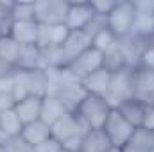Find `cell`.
Here are the masks:
<instances>
[{
    "mask_svg": "<svg viewBox=\"0 0 154 152\" xmlns=\"http://www.w3.org/2000/svg\"><path fill=\"white\" fill-rule=\"evenodd\" d=\"M111 106L108 104V100L104 97H97V95H84L82 100L77 104L74 113L81 118V122L88 127V129H102L108 116L111 113Z\"/></svg>",
    "mask_w": 154,
    "mask_h": 152,
    "instance_id": "obj_1",
    "label": "cell"
},
{
    "mask_svg": "<svg viewBox=\"0 0 154 152\" xmlns=\"http://www.w3.org/2000/svg\"><path fill=\"white\" fill-rule=\"evenodd\" d=\"M66 113H68V108L65 106V102L59 97H56V95H45L43 97V100H41V114H39L41 122H45L47 125L52 127Z\"/></svg>",
    "mask_w": 154,
    "mask_h": 152,
    "instance_id": "obj_14",
    "label": "cell"
},
{
    "mask_svg": "<svg viewBox=\"0 0 154 152\" xmlns=\"http://www.w3.org/2000/svg\"><path fill=\"white\" fill-rule=\"evenodd\" d=\"M111 72H108L106 68H100L97 72H93L91 75L81 81V86L84 90V93L88 95H97V97H106L109 91V84H111Z\"/></svg>",
    "mask_w": 154,
    "mask_h": 152,
    "instance_id": "obj_13",
    "label": "cell"
},
{
    "mask_svg": "<svg viewBox=\"0 0 154 152\" xmlns=\"http://www.w3.org/2000/svg\"><path fill=\"white\" fill-rule=\"evenodd\" d=\"M65 68L81 82L82 79H86L88 75H91L93 72L104 68V54L99 52V50H95L93 47H90V48L84 50L81 56H77L70 65H66Z\"/></svg>",
    "mask_w": 154,
    "mask_h": 152,
    "instance_id": "obj_4",
    "label": "cell"
},
{
    "mask_svg": "<svg viewBox=\"0 0 154 152\" xmlns=\"http://www.w3.org/2000/svg\"><path fill=\"white\" fill-rule=\"evenodd\" d=\"M136 68H142V70H152L154 72V39H149L147 45L143 47V50L140 52V57H138Z\"/></svg>",
    "mask_w": 154,
    "mask_h": 152,
    "instance_id": "obj_26",
    "label": "cell"
},
{
    "mask_svg": "<svg viewBox=\"0 0 154 152\" xmlns=\"http://www.w3.org/2000/svg\"><path fill=\"white\" fill-rule=\"evenodd\" d=\"M20 136H22L29 145L36 147L39 143H43L45 140L52 138V131H50V125H47V123L41 122V120H36V122L25 123Z\"/></svg>",
    "mask_w": 154,
    "mask_h": 152,
    "instance_id": "obj_19",
    "label": "cell"
},
{
    "mask_svg": "<svg viewBox=\"0 0 154 152\" xmlns=\"http://www.w3.org/2000/svg\"><path fill=\"white\" fill-rule=\"evenodd\" d=\"M90 4H91V9H93L95 16H99V18H108L109 13L115 9L116 5L115 0H93Z\"/></svg>",
    "mask_w": 154,
    "mask_h": 152,
    "instance_id": "obj_29",
    "label": "cell"
},
{
    "mask_svg": "<svg viewBox=\"0 0 154 152\" xmlns=\"http://www.w3.org/2000/svg\"><path fill=\"white\" fill-rule=\"evenodd\" d=\"M154 149V132L147 129H134L127 143L120 149L118 152H151Z\"/></svg>",
    "mask_w": 154,
    "mask_h": 152,
    "instance_id": "obj_18",
    "label": "cell"
},
{
    "mask_svg": "<svg viewBox=\"0 0 154 152\" xmlns=\"http://www.w3.org/2000/svg\"><path fill=\"white\" fill-rule=\"evenodd\" d=\"M142 129H147V131L154 132V106H145V114H143Z\"/></svg>",
    "mask_w": 154,
    "mask_h": 152,
    "instance_id": "obj_31",
    "label": "cell"
},
{
    "mask_svg": "<svg viewBox=\"0 0 154 152\" xmlns=\"http://www.w3.org/2000/svg\"><path fill=\"white\" fill-rule=\"evenodd\" d=\"M13 72H14V68H11L9 65H5V63H2V61H0V77L11 75Z\"/></svg>",
    "mask_w": 154,
    "mask_h": 152,
    "instance_id": "obj_33",
    "label": "cell"
},
{
    "mask_svg": "<svg viewBox=\"0 0 154 152\" xmlns=\"http://www.w3.org/2000/svg\"><path fill=\"white\" fill-rule=\"evenodd\" d=\"M0 38H2V34H0Z\"/></svg>",
    "mask_w": 154,
    "mask_h": 152,
    "instance_id": "obj_37",
    "label": "cell"
},
{
    "mask_svg": "<svg viewBox=\"0 0 154 152\" xmlns=\"http://www.w3.org/2000/svg\"><path fill=\"white\" fill-rule=\"evenodd\" d=\"M20 52H22V45L16 43L11 36H2L0 38V61L2 63L14 68L18 59H20Z\"/></svg>",
    "mask_w": 154,
    "mask_h": 152,
    "instance_id": "obj_22",
    "label": "cell"
},
{
    "mask_svg": "<svg viewBox=\"0 0 154 152\" xmlns=\"http://www.w3.org/2000/svg\"><path fill=\"white\" fill-rule=\"evenodd\" d=\"M63 145L56 140V138H48L43 143H39L34 147V152H61Z\"/></svg>",
    "mask_w": 154,
    "mask_h": 152,
    "instance_id": "obj_30",
    "label": "cell"
},
{
    "mask_svg": "<svg viewBox=\"0 0 154 152\" xmlns=\"http://www.w3.org/2000/svg\"><path fill=\"white\" fill-rule=\"evenodd\" d=\"M61 152H70V150H65V149H61Z\"/></svg>",
    "mask_w": 154,
    "mask_h": 152,
    "instance_id": "obj_34",
    "label": "cell"
},
{
    "mask_svg": "<svg viewBox=\"0 0 154 152\" xmlns=\"http://www.w3.org/2000/svg\"><path fill=\"white\" fill-rule=\"evenodd\" d=\"M116 43H118V38H116V36L109 31V29H108V27L100 29L97 34H93V36H91V47H93L95 50L102 52V54L109 52Z\"/></svg>",
    "mask_w": 154,
    "mask_h": 152,
    "instance_id": "obj_24",
    "label": "cell"
},
{
    "mask_svg": "<svg viewBox=\"0 0 154 152\" xmlns=\"http://www.w3.org/2000/svg\"><path fill=\"white\" fill-rule=\"evenodd\" d=\"M14 70L20 72H31V70H43V61H41V48L38 45L32 47H22L20 59L14 66Z\"/></svg>",
    "mask_w": 154,
    "mask_h": 152,
    "instance_id": "obj_20",
    "label": "cell"
},
{
    "mask_svg": "<svg viewBox=\"0 0 154 152\" xmlns=\"http://www.w3.org/2000/svg\"><path fill=\"white\" fill-rule=\"evenodd\" d=\"M41 100H43V97L31 95V97H25V99H22V100H18L14 104V111L20 116V120L23 122V125L39 120V114H41Z\"/></svg>",
    "mask_w": 154,
    "mask_h": 152,
    "instance_id": "obj_16",
    "label": "cell"
},
{
    "mask_svg": "<svg viewBox=\"0 0 154 152\" xmlns=\"http://www.w3.org/2000/svg\"><path fill=\"white\" fill-rule=\"evenodd\" d=\"M70 34V29L65 23L57 25H39V38L38 47L39 48H50V47H63Z\"/></svg>",
    "mask_w": 154,
    "mask_h": 152,
    "instance_id": "obj_12",
    "label": "cell"
},
{
    "mask_svg": "<svg viewBox=\"0 0 154 152\" xmlns=\"http://www.w3.org/2000/svg\"><path fill=\"white\" fill-rule=\"evenodd\" d=\"M66 11H68L66 0H36L34 2V14L39 25L65 23Z\"/></svg>",
    "mask_w": 154,
    "mask_h": 152,
    "instance_id": "obj_6",
    "label": "cell"
},
{
    "mask_svg": "<svg viewBox=\"0 0 154 152\" xmlns=\"http://www.w3.org/2000/svg\"><path fill=\"white\" fill-rule=\"evenodd\" d=\"M91 47V38L84 31H70L66 41L61 47V56H63V66L70 65L77 56H81L84 50Z\"/></svg>",
    "mask_w": 154,
    "mask_h": 152,
    "instance_id": "obj_9",
    "label": "cell"
},
{
    "mask_svg": "<svg viewBox=\"0 0 154 152\" xmlns=\"http://www.w3.org/2000/svg\"><path fill=\"white\" fill-rule=\"evenodd\" d=\"M127 66H131V63H129V59L125 56V50L122 48V45L118 41L109 52L104 54V68L108 72L115 74V72H120V70H124Z\"/></svg>",
    "mask_w": 154,
    "mask_h": 152,
    "instance_id": "obj_21",
    "label": "cell"
},
{
    "mask_svg": "<svg viewBox=\"0 0 154 152\" xmlns=\"http://www.w3.org/2000/svg\"><path fill=\"white\" fill-rule=\"evenodd\" d=\"M11 18H13V22H31V20H36L34 2H13Z\"/></svg>",
    "mask_w": 154,
    "mask_h": 152,
    "instance_id": "obj_25",
    "label": "cell"
},
{
    "mask_svg": "<svg viewBox=\"0 0 154 152\" xmlns=\"http://www.w3.org/2000/svg\"><path fill=\"white\" fill-rule=\"evenodd\" d=\"M11 9H13V2H0V34L7 36L13 25V18H11Z\"/></svg>",
    "mask_w": 154,
    "mask_h": 152,
    "instance_id": "obj_28",
    "label": "cell"
},
{
    "mask_svg": "<svg viewBox=\"0 0 154 152\" xmlns=\"http://www.w3.org/2000/svg\"><path fill=\"white\" fill-rule=\"evenodd\" d=\"M134 18H136V9L133 2H116L115 9L106 18V25L118 39H124L133 32Z\"/></svg>",
    "mask_w": 154,
    "mask_h": 152,
    "instance_id": "obj_2",
    "label": "cell"
},
{
    "mask_svg": "<svg viewBox=\"0 0 154 152\" xmlns=\"http://www.w3.org/2000/svg\"><path fill=\"white\" fill-rule=\"evenodd\" d=\"M151 152H154V149H152V150H151Z\"/></svg>",
    "mask_w": 154,
    "mask_h": 152,
    "instance_id": "obj_36",
    "label": "cell"
},
{
    "mask_svg": "<svg viewBox=\"0 0 154 152\" xmlns=\"http://www.w3.org/2000/svg\"><path fill=\"white\" fill-rule=\"evenodd\" d=\"M95 13L90 2H68V11L65 18V25L70 31H86L93 22Z\"/></svg>",
    "mask_w": 154,
    "mask_h": 152,
    "instance_id": "obj_8",
    "label": "cell"
},
{
    "mask_svg": "<svg viewBox=\"0 0 154 152\" xmlns=\"http://www.w3.org/2000/svg\"><path fill=\"white\" fill-rule=\"evenodd\" d=\"M134 99L145 106H154V72L152 70H134Z\"/></svg>",
    "mask_w": 154,
    "mask_h": 152,
    "instance_id": "obj_10",
    "label": "cell"
},
{
    "mask_svg": "<svg viewBox=\"0 0 154 152\" xmlns=\"http://www.w3.org/2000/svg\"><path fill=\"white\" fill-rule=\"evenodd\" d=\"M22 129H23V122L16 114L14 108L2 111V114H0V145L7 138L20 136L22 134Z\"/></svg>",
    "mask_w": 154,
    "mask_h": 152,
    "instance_id": "obj_17",
    "label": "cell"
},
{
    "mask_svg": "<svg viewBox=\"0 0 154 152\" xmlns=\"http://www.w3.org/2000/svg\"><path fill=\"white\" fill-rule=\"evenodd\" d=\"M52 138H56L61 145L72 138H77V136H84L90 129L81 122V118L77 116L74 111H68L63 118H59L52 127Z\"/></svg>",
    "mask_w": 154,
    "mask_h": 152,
    "instance_id": "obj_7",
    "label": "cell"
},
{
    "mask_svg": "<svg viewBox=\"0 0 154 152\" xmlns=\"http://www.w3.org/2000/svg\"><path fill=\"white\" fill-rule=\"evenodd\" d=\"M0 114H2V111H0Z\"/></svg>",
    "mask_w": 154,
    "mask_h": 152,
    "instance_id": "obj_38",
    "label": "cell"
},
{
    "mask_svg": "<svg viewBox=\"0 0 154 152\" xmlns=\"http://www.w3.org/2000/svg\"><path fill=\"white\" fill-rule=\"evenodd\" d=\"M134 70L133 66H127L120 72H115L111 75V84H109V91L104 97L108 100V104L115 109L116 106L131 97H134Z\"/></svg>",
    "mask_w": 154,
    "mask_h": 152,
    "instance_id": "obj_3",
    "label": "cell"
},
{
    "mask_svg": "<svg viewBox=\"0 0 154 152\" xmlns=\"http://www.w3.org/2000/svg\"><path fill=\"white\" fill-rule=\"evenodd\" d=\"M0 152H4V149H2V145H0Z\"/></svg>",
    "mask_w": 154,
    "mask_h": 152,
    "instance_id": "obj_35",
    "label": "cell"
},
{
    "mask_svg": "<svg viewBox=\"0 0 154 152\" xmlns=\"http://www.w3.org/2000/svg\"><path fill=\"white\" fill-rule=\"evenodd\" d=\"M131 34L136 36V38H142V39H154V14L136 13Z\"/></svg>",
    "mask_w": 154,
    "mask_h": 152,
    "instance_id": "obj_23",
    "label": "cell"
},
{
    "mask_svg": "<svg viewBox=\"0 0 154 152\" xmlns=\"http://www.w3.org/2000/svg\"><path fill=\"white\" fill-rule=\"evenodd\" d=\"M4 152H34V147L29 145L22 136H14V138H7L2 143Z\"/></svg>",
    "mask_w": 154,
    "mask_h": 152,
    "instance_id": "obj_27",
    "label": "cell"
},
{
    "mask_svg": "<svg viewBox=\"0 0 154 152\" xmlns=\"http://www.w3.org/2000/svg\"><path fill=\"white\" fill-rule=\"evenodd\" d=\"M16 43H20L22 47H32L38 45L39 38V23L36 20L31 22H13L9 34Z\"/></svg>",
    "mask_w": 154,
    "mask_h": 152,
    "instance_id": "obj_11",
    "label": "cell"
},
{
    "mask_svg": "<svg viewBox=\"0 0 154 152\" xmlns=\"http://www.w3.org/2000/svg\"><path fill=\"white\" fill-rule=\"evenodd\" d=\"M115 109L120 113V116H122L125 122H129L134 129L142 127L143 114H145V104H143V102H140L138 99L131 97V99H127V100L120 102Z\"/></svg>",
    "mask_w": 154,
    "mask_h": 152,
    "instance_id": "obj_15",
    "label": "cell"
},
{
    "mask_svg": "<svg viewBox=\"0 0 154 152\" xmlns=\"http://www.w3.org/2000/svg\"><path fill=\"white\" fill-rule=\"evenodd\" d=\"M133 4H134L136 13H149V14H154V0H136V2H133Z\"/></svg>",
    "mask_w": 154,
    "mask_h": 152,
    "instance_id": "obj_32",
    "label": "cell"
},
{
    "mask_svg": "<svg viewBox=\"0 0 154 152\" xmlns=\"http://www.w3.org/2000/svg\"><path fill=\"white\" fill-rule=\"evenodd\" d=\"M102 132L106 134V138L109 140V143L113 145V149L120 150L127 143V140L131 138V134L134 132V127L129 122H125L116 109H111V113H109L104 127H102Z\"/></svg>",
    "mask_w": 154,
    "mask_h": 152,
    "instance_id": "obj_5",
    "label": "cell"
}]
</instances>
